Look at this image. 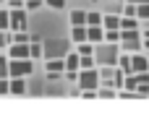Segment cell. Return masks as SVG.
I'll list each match as a JSON object with an SVG mask.
<instances>
[{"label":"cell","instance_id":"6da1fadb","mask_svg":"<svg viewBox=\"0 0 149 125\" xmlns=\"http://www.w3.org/2000/svg\"><path fill=\"white\" fill-rule=\"evenodd\" d=\"M34 63L31 57H8V78H26L31 76Z\"/></svg>","mask_w":149,"mask_h":125},{"label":"cell","instance_id":"7a4b0ae2","mask_svg":"<svg viewBox=\"0 0 149 125\" xmlns=\"http://www.w3.org/2000/svg\"><path fill=\"white\" fill-rule=\"evenodd\" d=\"M94 63H100V65H115L118 63V44H113V42H100V47L94 50Z\"/></svg>","mask_w":149,"mask_h":125},{"label":"cell","instance_id":"3957f363","mask_svg":"<svg viewBox=\"0 0 149 125\" xmlns=\"http://www.w3.org/2000/svg\"><path fill=\"white\" fill-rule=\"evenodd\" d=\"M29 29V10L26 8H8V31Z\"/></svg>","mask_w":149,"mask_h":125},{"label":"cell","instance_id":"277c9868","mask_svg":"<svg viewBox=\"0 0 149 125\" xmlns=\"http://www.w3.org/2000/svg\"><path fill=\"white\" fill-rule=\"evenodd\" d=\"M141 31L139 29H120V47L126 50V52H139L141 50Z\"/></svg>","mask_w":149,"mask_h":125},{"label":"cell","instance_id":"5b68a950","mask_svg":"<svg viewBox=\"0 0 149 125\" xmlns=\"http://www.w3.org/2000/svg\"><path fill=\"white\" fill-rule=\"evenodd\" d=\"M76 84L81 86V91H97L100 86V73L97 68H81L76 73Z\"/></svg>","mask_w":149,"mask_h":125},{"label":"cell","instance_id":"8992f818","mask_svg":"<svg viewBox=\"0 0 149 125\" xmlns=\"http://www.w3.org/2000/svg\"><path fill=\"white\" fill-rule=\"evenodd\" d=\"M149 70V60L141 52H128V73H144Z\"/></svg>","mask_w":149,"mask_h":125},{"label":"cell","instance_id":"52a82bcc","mask_svg":"<svg viewBox=\"0 0 149 125\" xmlns=\"http://www.w3.org/2000/svg\"><path fill=\"white\" fill-rule=\"evenodd\" d=\"M45 70H47V76H50V78H58V76L65 70V65H63V57H47V63H45Z\"/></svg>","mask_w":149,"mask_h":125},{"label":"cell","instance_id":"ba28073f","mask_svg":"<svg viewBox=\"0 0 149 125\" xmlns=\"http://www.w3.org/2000/svg\"><path fill=\"white\" fill-rule=\"evenodd\" d=\"M8 57H29V42H10Z\"/></svg>","mask_w":149,"mask_h":125},{"label":"cell","instance_id":"9c48e42d","mask_svg":"<svg viewBox=\"0 0 149 125\" xmlns=\"http://www.w3.org/2000/svg\"><path fill=\"white\" fill-rule=\"evenodd\" d=\"M86 42H92V44L105 42V29L102 26H86Z\"/></svg>","mask_w":149,"mask_h":125},{"label":"cell","instance_id":"30bf717a","mask_svg":"<svg viewBox=\"0 0 149 125\" xmlns=\"http://www.w3.org/2000/svg\"><path fill=\"white\" fill-rule=\"evenodd\" d=\"M63 65H65V73H79V52H71L63 57Z\"/></svg>","mask_w":149,"mask_h":125},{"label":"cell","instance_id":"8fae6325","mask_svg":"<svg viewBox=\"0 0 149 125\" xmlns=\"http://www.w3.org/2000/svg\"><path fill=\"white\" fill-rule=\"evenodd\" d=\"M26 91V84H24V78H10L8 81V94H24Z\"/></svg>","mask_w":149,"mask_h":125},{"label":"cell","instance_id":"7c38bea8","mask_svg":"<svg viewBox=\"0 0 149 125\" xmlns=\"http://www.w3.org/2000/svg\"><path fill=\"white\" fill-rule=\"evenodd\" d=\"M102 29H120V16H115V13L102 16Z\"/></svg>","mask_w":149,"mask_h":125},{"label":"cell","instance_id":"4fadbf2b","mask_svg":"<svg viewBox=\"0 0 149 125\" xmlns=\"http://www.w3.org/2000/svg\"><path fill=\"white\" fill-rule=\"evenodd\" d=\"M29 57H31V60H39V57H45V52H42V42H39V39L29 42Z\"/></svg>","mask_w":149,"mask_h":125},{"label":"cell","instance_id":"5bb4252c","mask_svg":"<svg viewBox=\"0 0 149 125\" xmlns=\"http://www.w3.org/2000/svg\"><path fill=\"white\" fill-rule=\"evenodd\" d=\"M71 26H86V10H71Z\"/></svg>","mask_w":149,"mask_h":125},{"label":"cell","instance_id":"9a60e30c","mask_svg":"<svg viewBox=\"0 0 149 125\" xmlns=\"http://www.w3.org/2000/svg\"><path fill=\"white\" fill-rule=\"evenodd\" d=\"M71 39L73 42H86V26H71Z\"/></svg>","mask_w":149,"mask_h":125},{"label":"cell","instance_id":"2e32d148","mask_svg":"<svg viewBox=\"0 0 149 125\" xmlns=\"http://www.w3.org/2000/svg\"><path fill=\"white\" fill-rule=\"evenodd\" d=\"M120 29H139V18L136 16H120Z\"/></svg>","mask_w":149,"mask_h":125},{"label":"cell","instance_id":"e0dca14e","mask_svg":"<svg viewBox=\"0 0 149 125\" xmlns=\"http://www.w3.org/2000/svg\"><path fill=\"white\" fill-rule=\"evenodd\" d=\"M86 26H102V13L89 10V13H86Z\"/></svg>","mask_w":149,"mask_h":125},{"label":"cell","instance_id":"ac0fdd59","mask_svg":"<svg viewBox=\"0 0 149 125\" xmlns=\"http://www.w3.org/2000/svg\"><path fill=\"white\" fill-rule=\"evenodd\" d=\"M105 42L118 44V42H120V29H105Z\"/></svg>","mask_w":149,"mask_h":125},{"label":"cell","instance_id":"d6986e66","mask_svg":"<svg viewBox=\"0 0 149 125\" xmlns=\"http://www.w3.org/2000/svg\"><path fill=\"white\" fill-rule=\"evenodd\" d=\"M79 55H94V47H92V42H79V50H76Z\"/></svg>","mask_w":149,"mask_h":125},{"label":"cell","instance_id":"ffe728a7","mask_svg":"<svg viewBox=\"0 0 149 125\" xmlns=\"http://www.w3.org/2000/svg\"><path fill=\"white\" fill-rule=\"evenodd\" d=\"M136 18H147V21H149V3L136 5Z\"/></svg>","mask_w":149,"mask_h":125},{"label":"cell","instance_id":"44dd1931","mask_svg":"<svg viewBox=\"0 0 149 125\" xmlns=\"http://www.w3.org/2000/svg\"><path fill=\"white\" fill-rule=\"evenodd\" d=\"M8 44H10V31H8V29H3V31H0V50H3V47H8Z\"/></svg>","mask_w":149,"mask_h":125},{"label":"cell","instance_id":"7402d4cb","mask_svg":"<svg viewBox=\"0 0 149 125\" xmlns=\"http://www.w3.org/2000/svg\"><path fill=\"white\" fill-rule=\"evenodd\" d=\"M0 78H8V57L0 55Z\"/></svg>","mask_w":149,"mask_h":125},{"label":"cell","instance_id":"603a6c76","mask_svg":"<svg viewBox=\"0 0 149 125\" xmlns=\"http://www.w3.org/2000/svg\"><path fill=\"white\" fill-rule=\"evenodd\" d=\"M42 3H45V0H24V8H26V10H37Z\"/></svg>","mask_w":149,"mask_h":125},{"label":"cell","instance_id":"cb8c5ba5","mask_svg":"<svg viewBox=\"0 0 149 125\" xmlns=\"http://www.w3.org/2000/svg\"><path fill=\"white\" fill-rule=\"evenodd\" d=\"M8 29V8H0V31Z\"/></svg>","mask_w":149,"mask_h":125},{"label":"cell","instance_id":"d4e9b609","mask_svg":"<svg viewBox=\"0 0 149 125\" xmlns=\"http://www.w3.org/2000/svg\"><path fill=\"white\" fill-rule=\"evenodd\" d=\"M45 3H47L50 8H55V10H63V8H65V0H45Z\"/></svg>","mask_w":149,"mask_h":125},{"label":"cell","instance_id":"484cf974","mask_svg":"<svg viewBox=\"0 0 149 125\" xmlns=\"http://www.w3.org/2000/svg\"><path fill=\"white\" fill-rule=\"evenodd\" d=\"M123 16H136V5H134V3H126V8H123Z\"/></svg>","mask_w":149,"mask_h":125},{"label":"cell","instance_id":"4316f807","mask_svg":"<svg viewBox=\"0 0 149 125\" xmlns=\"http://www.w3.org/2000/svg\"><path fill=\"white\" fill-rule=\"evenodd\" d=\"M8 94V78H0V97Z\"/></svg>","mask_w":149,"mask_h":125},{"label":"cell","instance_id":"83f0119b","mask_svg":"<svg viewBox=\"0 0 149 125\" xmlns=\"http://www.w3.org/2000/svg\"><path fill=\"white\" fill-rule=\"evenodd\" d=\"M8 8H24V0H8Z\"/></svg>","mask_w":149,"mask_h":125},{"label":"cell","instance_id":"f1b7e54d","mask_svg":"<svg viewBox=\"0 0 149 125\" xmlns=\"http://www.w3.org/2000/svg\"><path fill=\"white\" fill-rule=\"evenodd\" d=\"M123 3H134V5H141V3H149V0H123Z\"/></svg>","mask_w":149,"mask_h":125},{"label":"cell","instance_id":"f546056e","mask_svg":"<svg viewBox=\"0 0 149 125\" xmlns=\"http://www.w3.org/2000/svg\"><path fill=\"white\" fill-rule=\"evenodd\" d=\"M141 47H147V50H149V39H141Z\"/></svg>","mask_w":149,"mask_h":125},{"label":"cell","instance_id":"4dcf8cb0","mask_svg":"<svg viewBox=\"0 0 149 125\" xmlns=\"http://www.w3.org/2000/svg\"><path fill=\"white\" fill-rule=\"evenodd\" d=\"M141 37H144V39H149V26L144 29V34H141Z\"/></svg>","mask_w":149,"mask_h":125},{"label":"cell","instance_id":"1f68e13d","mask_svg":"<svg viewBox=\"0 0 149 125\" xmlns=\"http://www.w3.org/2000/svg\"><path fill=\"white\" fill-rule=\"evenodd\" d=\"M0 3H3V0H0Z\"/></svg>","mask_w":149,"mask_h":125}]
</instances>
